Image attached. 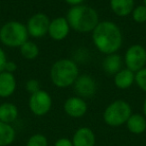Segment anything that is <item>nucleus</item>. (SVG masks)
Here are the masks:
<instances>
[{
  "label": "nucleus",
  "instance_id": "5701e85b",
  "mask_svg": "<svg viewBox=\"0 0 146 146\" xmlns=\"http://www.w3.org/2000/svg\"><path fill=\"white\" fill-rule=\"evenodd\" d=\"M48 145V141L47 138L45 137L43 134H34L32 135L27 141L26 146H47Z\"/></svg>",
  "mask_w": 146,
  "mask_h": 146
},
{
  "label": "nucleus",
  "instance_id": "9b49d317",
  "mask_svg": "<svg viewBox=\"0 0 146 146\" xmlns=\"http://www.w3.org/2000/svg\"><path fill=\"white\" fill-rule=\"evenodd\" d=\"M63 109L65 113L72 118H80L84 116L87 112L88 105L85 99L79 96H71L64 101Z\"/></svg>",
  "mask_w": 146,
  "mask_h": 146
},
{
  "label": "nucleus",
  "instance_id": "cd10ccee",
  "mask_svg": "<svg viewBox=\"0 0 146 146\" xmlns=\"http://www.w3.org/2000/svg\"><path fill=\"white\" fill-rule=\"evenodd\" d=\"M84 1L85 0H64V2L70 6H77V5L84 4Z\"/></svg>",
  "mask_w": 146,
  "mask_h": 146
},
{
  "label": "nucleus",
  "instance_id": "0eeeda50",
  "mask_svg": "<svg viewBox=\"0 0 146 146\" xmlns=\"http://www.w3.org/2000/svg\"><path fill=\"white\" fill-rule=\"evenodd\" d=\"M52 97L46 90L40 89L39 91L30 94L28 100V107L31 113L36 116H44L51 110Z\"/></svg>",
  "mask_w": 146,
  "mask_h": 146
},
{
  "label": "nucleus",
  "instance_id": "6e6552de",
  "mask_svg": "<svg viewBox=\"0 0 146 146\" xmlns=\"http://www.w3.org/2000/svg\"><path fill=\"white\" fill-rule=\"evenodd\" d=\"M51 19L44 12H36L32 14L25 23L28 35L32 38H41L47 35L49 23Z\"/></svg>",
  "mask_w": 146,
  "mask_h": 146
},
{
  "label": "nucleus",
  "instance_id": "4468645a",
  "mask_svg": "<svg viewBox=\"0 0 146 146\" xmlns=\"http://www.w3.org/2000/svg\"><path fill=\"white\" fill-rule=\"evenodd\" d=\"M95 141V134L89 127L78 128L72 138L73 146H94Z\"/></svg>",
  "mask_w": 146,
  "mask_h": 146
},
{
  "label": "nucleus",
  "instance_id": "a211bd4d",
  "mask_svg": "<svg viewBox=\"0 0 146 146\" xmlns=\"http://www.w3.org/2000/svg\"><path fill=\"white\" fill-rule=\"evenodd\" d=\"M126 127L133 134H142L146 130V117L142 114H131L126 122Z\"/></svg>",
  "mask_w": 146,
  "mask_h": 146
},
{
  "label": "nucleus",
  "instance_id": "423d86ee",
  "mask_svg": "<svg viewBox=\"0 0 146 146\" xmlns=\"http://www.w3.org/2000/svg\"><path fill=\"white\" fill-rule=\"evenodd\" d=\"M123 63L126 68L137 72L146 66V48L141 44H132L123 55Z\"/></svg>",
  "mask_w": 146,
  "mask_h": 146
},
{
  "label": "nucleus",
  "instance_id": "f3484780",
  "mask_svg": "<svg viewBox=\"0 0 146 146\" xmlns=\"http://www.w3.org/2000/svg\"><path fill=\"white\" fill-rule=\"evenodd\" d=\"M18 108L14 103L3 102L0 104V121L11 124L18 117Z\"/></svg>",
  "mask_w": 146,
  "mask_h": 146
},
{
  "label": "nucleus",
  "instance_id": "1a4fd4ad",
  "mask_svg": "<svg viewBox=\"0 0 146 146\" xmlns=\"http://www.w3.org/2000/svg\"><path fill=\"white\" fill-rule=\"evenodd\" d=\"M73 88L76 95L86 99L91 98L97 92V83L94 77L89 74H79L76 81L73 84Z\"/></svg>",
  "mask_w": 146,
  "mask_h": 146
},
{
  "label": "nucleus",
  "instance_id": "ddd939ff",
  "mask_svg": "<svg viewBox=\"0 0 146 146\" xmlns=\"http://www.w3.org/2000/svg\"><path fill=\"white\" fill-rule=\"evenodd\" d=\"M114 85L117 89L126 90L129 89L135 83V72L128 68H122L113 75Z\"/></svg>",
  "mask_w": 146,
  "mask_h": 146
},
{
  "label": "nucleus",
  "instance_id": "b1692460",
  "mask_svg": "<svg viewBox=\"0 0 146 146\" xmlns=\"http://www.w3.org/2000/svg\"><path fill=\"white\" fill-rule=\"evenodd\" d=\"M25 89H26V91L28 92L29 94L35 93V92L39 91V90L41 89L40 82L37 79H35V78H30V79L27 80L26 83H25Z\"/></svg>",
  "mask_w": 146,
  "mask_h": 146
},
{
  "label": "nucleus",
  "instance_id": "aec40b11",
  "mask_svg": "<svg viewBox=\"0 0 146 146\" xmlns=\"http://www.w3.org/2000/svg\"><path fill=\"white\" fill-rule=\"evenodd\" d=\"M19 51L21 56L27 60H34L39 56V53H40L38 45L31 40H27L26 42L23 43L19 47Z\"/></svg>",
  "mask_w": 146,
  "mask_h": 146
},
{
  "label": "nucleus",
  "instance_id": "a878e982",
  "mask_svg": "<svg viewBox=\"0 0 146 146\" xmlns=\"http://www.w3.org/2000/svg\"><path fill=\"white\" fill-rule=\"evenodd\" d=\"M17 70V64L14 62V61L12 60H8L6 63V65H5V70L6 72H9V73H13L14 74V72Z\"/></svg>",
  "mask_w": 146,
  "mask_h": 146
},
{
  "label": "nucleus",
  "instance_id": "f03ea898",
  "mask_svg": "<svg viewBox=\"0 0 146 146\" xmlns=\"http://www.w3.org/2000/svg\"><path fill=\"white\" fill-rule=\"evenodd\" d=\"M65 17L71 29L82 34L91 33L100 21L97 10L85 4L71 6Z\"/></svg>",
  "mask_w": 146,
  "mask_h": 146
},
{
  "label": "nucleus",
  "instance_id": "f257e3e1",
  "mask_svg": "<svg viewBox=\"0 0 146 146\" xmlns=\"http://www.w3.org/2000/svg\"><path fill=\"white\" fill-rule=\"evenodd\" d=\"M94 47L104 55L117 53L123 44V34L120 27L111 20L99 21L91 32Z\"/></svg>",
  "mask_w": 146,
  "mask_h": 146
},
{
  "label": "nucleus",
  "instance_id": "7ed1b4c3",
  "mask_svg": "<svg viewBox=\"0 0 146 146\" xmlns=\"http://www.w3.org/2000/svg\"><path fill=\"white\" fill-rule=\"evenodd\" d=\"M79 74L77 62L70 58H61L56 60L51 65L49 71L52 84L60 89L73 86Z\"/></svg>",
  "mask_w": 146,
  "mask_h": 146
},
{
  "label": "nucleus",
  "instance_id": "dca6fc26",
  "mask_svg": "<svg viewBox=\"0 0 146 146\" xmlns=\"http://www.w3.org/2000/svg\"><path fill=\"white\" fill-rule=\"evenodd\" d=\"M123 57L118 53H112V54L105 55L102 60V69L105 73L109 75H114L119 70L122 69L123 65Z\"/></svg>",
  "mask_w": 146,
  "mask_h": 146
},
{
  "label": "nucleus",
  "instance_id": "c85d7f7f",
  "mask_svg": "<svg viewBox=\"0 0 146 146\" xmlns=\"http://www.w3.org/2000/svg\"><path fill=\"white\" fill-rule=\"evenodd\" d=\"M142 110H143V115L146 117V97L143 101V106H142Z\"/></svg>",
  "mask_w": 146,
  "mask_h": 146
},
{
  "label": "nucleus",
  "instance_id": "bb28decb",
  "mask_svg": "<svg viewBox=\"0 0 146 146\" xmlns=\"http://www.w3.org/2000/svg\"><path fill=\"white\" fill-rule=\"evenodd\" d=\"M54 146H73L72 140L68 138H60L55 142Z\"/></svg>",
  "mask_w": 146,
  "mask_h": 146
},
{
  "label": "nucleus",
  "instance_id": "412c9836",
  "mask_svg": "<svg viewBox=\"0 0 146 146\" xmlns=\"http://www.w3.org/2000/svg\"><path fill=\"white\" fill-rule=\"evenodd\" d=\"M131 18L135 23L142 24L146 22V7L143 4L135 5L131 12Z\"/></svg>",
  "mask_w": 146,
  "mask_h": 146
},
{
  "label": "nucleus",
  "instance_id": "6ab92c4d",
  "mask_svg": "<svg viewBox=\"0 0 146 146\" xmlns=\"http://www.w3.org/2000/svg\"><path fill=\"white\" fill-rule=\"evenodd\" d=\"M16 132L11 124L0 121V146H8L14 141Z\"/></svg>",
  "mask_w": 146,
  "mask_h": 146
},
{
  "label": "nucleus",
  "instance_id": "9d476101",
  "mask_svg": "<svg viewBox=\"0 0 146 146\" xmlns=\"http://www.w3.org/2000/svg\"><path fill=\"white\" fill-rule=\"evenodd\" d=\"M70 30L71 27L67 21L66 17L59 16L50 20L47 34L53 41L60 42V41H63L67 38V36L70 33Z\"/></svg>",
  "mask_w": 146,
  "mask_h": 146
},
{
  "label": "nucleus",
  "instance_id": "c756f323",
  "mask_svg": "<svg viewBox=\"0 0 146 146\" xmlns=\"http://www.w3.org/2000/svg\"><path fill=\"white\" fill-rule=\"evenodd\" d=\"M142 4H143L144 6L146 7V0H143V3H142Z\"/></svg>",
  "mask_w": 146,
  "mask_h": 146
},
{
  "label": "nucleus",
  "instance_id": "20e7f679",
  "mask_svg": "<svg viewBox=\"0 0 146 146\" xmlns=\"http://www.w3.org/2000/svg\"><path fill=\"white\" fill-rule=\"evenodd\" d=\"M28 37L26 25L20 21H7L0 27V42L9 48H19Z\"/></svg>",
  "mask_w": 146,
  "mask_h": 146
},
{
  "label": "nucleus",
  "instance_id": "39448f33",
  "mask_svg": "<svg viewBox=\"0 0 146 146\" xmlns=\"http://www.w3.org/2000/svg\"><path fill=\"white\" fill-rule=\"evenodd\" d=\"M132 114L130 104L123 99L112 101L103 112V120L111 127H118L126 124Z\"/></svg>",
  "mask_w": 146,
  "mask_h": 146
},
{
  "label": "nucleus",
  "instance_id": "4be33fe9",
  "mask_svg": "<svg viewBox=\"0 0 146 146\" xmlns=\"http://www.w3.org/2000/svg\"><path fill=\"white\" fill-rule=\"evenodd\" d=\"M135 84L141 91L146 93V66L135 73Z\"/></svg>",
  "mask_w": 146,
  "mask_h": 146
},
{
  "label": "nucleus",
  "instance_id": "f8f14e48",
  "mask_svg": "<svg viewBox=\"0 0 146 146\" xmlns=\"http://www.w3.org/2000/svg\"><path fill=\"white\" fill-rule=\"evenodd\" d=\"M17 88L16 77L13 73L6 71L0 73V98H9Z\"/></svg>",
  "mask_w": 146,
  "mask_h": 146
},
{
  "label": "nucleus",
  "instance_id": "393cba45",
  "mask_svg": "<svg viewBox=\"0 0 146 146\" xmlns=\"http://www.w3.org/2000/svg\"><path fill=\"white\" fill-rule=\"evenodd\" d=\"M7 61L8 59H7L6 53L3 50V48L0 47V73L5 70V65H6Z\"/></svg>",
  "mask_w": 146,
  "mask_h": 146
},
{
  "label": "nucleus",
  "instance_id": "2eb2a0df",
  "mask_svg": "<svg viewBox=\"0 0 146 146\" xmlns=\"http://www.w3.org/2000/svg\"><path fill=\"white\" fill-rule=\"evenodd\" d=\"M109 7L111 11L118 17H127L131 14L135 7L134 0H109Z\"/></svg>",
  "mask_w": 146,
  "mask_h": 146
}]
</instances>
